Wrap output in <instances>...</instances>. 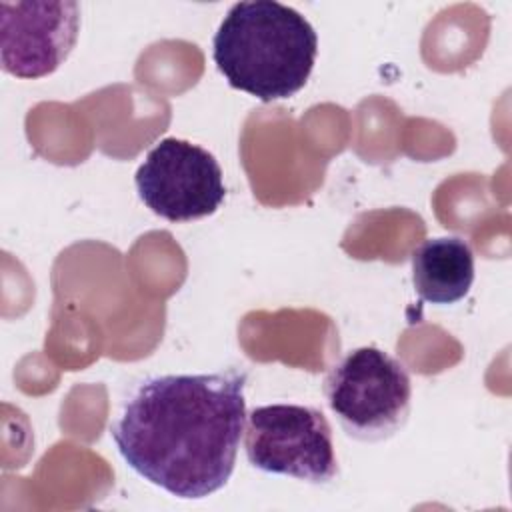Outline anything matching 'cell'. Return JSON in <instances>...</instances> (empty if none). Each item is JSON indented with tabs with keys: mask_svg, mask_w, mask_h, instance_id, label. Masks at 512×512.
Listing matches in <instances>:
<instances>
[{
	"mask_svg": "<svg viewBox=\"0 0 512 512\" xmlns=\"http://www.w3.org/2000/svg\"><path fill=\"white\" fill-rule=\"evenodd\" d=\"M248 372L166 374L144 380L124 402L110 436L144 480L184 500L226 486L246 426Z\"/></svg>",
	"mask_w": 512,
	"mask_h": 512,
	"instance_id": "1",
	"label": "cell"
},
{
	"mask_svg": "<svg viewBox=\"0 0 512 512\" xmlns=\"http://www.w3.org/2000/svg\"><path fill=\"white\" fill-rule=\"evenodd\" d=\"M318 54L312 24L274 0L236 2L222 18L212 58L236 90L262 102L294 96L308 82Z\"/></svg>",
	"mask_w": 512,
	"mask_h": 512,
	"instance_id": "2",
	"label": "cell"
},
{
	"mask_svg": "<svg viewBox=\"0 0 512 512\" xmlns=\"http://www.w3.org/2000/svg\"><path fill=\"white\" fill-rule=\"evenodd\" d=\"M324 396L348 436L376 442L408 420L412 384L402 362L376 346H362L330 368Z\"/></svg>",
	"mask_w": 512,
	"mask_h": 512,
	"instance_id": "3",
	"label": "cell"
},
{
	"mask_svg": "<svg viewBox=\"0 0 512 512\" xmlns=\"http://www.w3.org/2000/svg\"><path fill=\"white\" fill-rule=\"evenodd\" d=\"M244 452L262 472L328 484L338 476L326 416L300 404H268L246 414Z\"/></svg>",
	"mask_w": 512,
	"mask_h": 512,
	"instance_id": "4",
	"label": "cell"
},
{
	"mask_svg": "<svg viewBox=\"0 0 512 512\" xmlns=\"http://www.w3.org/2000/svg\"><path fill=\"white\" fill-rule=\"evenodd\" d=\"M134 184L140 200L170 222L212 216L226 198L218 160L198 144L164 138L138 166Z\"/></svg>",
	"mask_w": 512,
	"mask_h": 512,
	"instance_id": "5",
	"label": "cell"
},
{
	"mask_svg": "<svg viewBox=\"0 0 512 512\" xmlns=\"http://www.w3.org/2000/svg\"><path fill=\"white\" fill-rule=\"evenodd\" d=\"M80 32L76 2H2L0 62L16 78L52 74L72 52Z\"/></svg>",
	"mask_w": 512,
	"mask_h": 512,
	"instance_id": "6",
	"label": "cell"
},
{
	"mask_svg": "<svg viewBox=\"0 0 512 512\" xmlns=\"http://www.w3.org/2000/svg\"><path fill=\"white\" fill-rule=\"evenodd\" d=\"M474 282V252L460 236L424 240L412 252V284L420 300L454 304Z\"/></svg>",
	"mask_w": 512,
	"mask_h": 512,
	"instance_id": "7",
	"label": "cell"
}]
</instances>
